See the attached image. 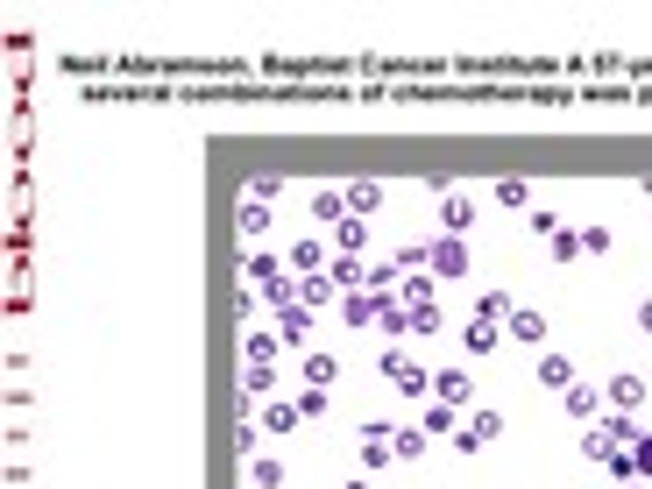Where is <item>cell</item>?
<instances>
[{"mask_svg":"<svg viewBox=\"0 0 652 489\" xmlns=\"http://www.w3.org/2000/svg\"><path fill=\"white\" fill-rule=\"evenodd\" d=\"M426 270H433L440 284L468 277V241H461V234H440V241H426Z\"/></svg>","mask_w":652,"mask_h":489,"instance_id":"1","label":"cell"},{"mask_svg":"<svg viewBox=\"0 0 652 489\" xmlns=\"http://www.w3.org/2000/svg\"><path fill=\"white\" fill-rule=\"evenodd\" d=\"M475 213H482V199H475V192H440V234H461V241H468Z\"/></svg>","mask_w":652,"mask_h":489,"instance_id":"2","label":"cell"},{"mask_svg":"<svg viewBox=\"0 0 652 489\" xmlns=\"http://www.w3.org/2000/svg\"><path fill=\"white\" fill-rule=\"evenodd\" d=\"M575 383H582V369H575V362H567L560 348H546V355H539V390H553V397H567V390H575Z\"/></svg>","mask_w":652,"mask_h":489,"instance_id":"3","label":"cell"},{"mask_svg":"<svg viewBox=\"0 0 652 489\" xmlns=\"http://www.w3.org/2000/svg\"><path fill=\"white\" fill-rule=\"evenodd\" d=\"M284 263H291V277H319L326 263H334V241H319V234H305V241H298V249H291Z\"/></svg>","mask_w":652,"mask_h":489,"instance_id":"4","label":"cell"},{"mask_svg":"<svg viewBox=\"0 0 652 489\" xmlns=\"http://www.w3.org/2000/svg\"><path fill=\"white\" fill-rule=\"evenodd\" d=\"M341 220H348V185H319V192H312V227L334 234Z\"/></svg>","mask_w":652,"mask_h":489,"instance_id":"5","label":"cell"},{"mask_svg":"<svg viewBox=\"0 0 652 489\" xmlns=\"http://www.w3.org/2000/svg\"><path fill=\"white\" fill-rule=\"evenodd\" d=\"M461 348H468V355H497V348H504V326H497V319H468V326H461Z\"/></svg>","mask_w":652,"mask_h":489,"instance_id":"6","label":"cell"},{"mask_svg":"<svg viewBox=\"0 0 652 489\" xmlns=\"http://www.w3.org/2000/svg\"><path fill=\"white\" fill-rule=\"evenodd\" d=\"M326 277H334L341 298H348V291H369V263H362V256H334V263H326Z\"/></svg>","mask_w":652,"mask_h":489,"instance_id":"7","label":"cell"},{"mask_svg":"<svg viewBox=\"0 0 652 489\" xmlns=\"http://www.w3.org/2000/svg\"><path fill=\"white\" fill-rule=\"evenodd\" d=\"M433 397H440V404H454V412H461V404L475 397V383H468V369H433Z\"/></svg>","mask_w":652,"mask_h":489,"instance_id":"8","label":"cell"},{"mask_svg":"<svg viewBox=\"0 0 652 489\" xmlns=\"http://www.w3.org/2000/svg\"><path fill=\"white\" fill-rule=\"evenodd\" d=\"M376 319H383V298H376V291H348V298H341V326H376Z\"/></svg>","mask_w":652,"mask_h":489,"instance_id":"9","label":"cell"},{"mask_svg":"<svg viewBox=\"0 0 652 489\" xmlns=\"http://www.w3.org/2000/svg\"><path fill=\"white\" fill-rule=\"evenodd\" d=\"M596 433H603L610 447H638V440H645V426H638L631 412H603V419H596Z\"/></svg>","mask_w":652,"mask_h":489,"instance_id":"10","label":"cell"},{"mask_svg":"<svg viewBox=\"0 0 652 489\" xmlns=\"http://www.w3.org/2000/svg\"><path fill=\"white\" fill-rule=\"evenodd\" d=\"M504 334H511V341H525V348H539V341H546V312H532V305H518V312L504 319Z\"/></svg>","mask_w":652,"mask_h":489,"instance_id":"11","label":"cell"},{"mask_svg":"<svg viewBox=\"0 0 652 489\" xmlns=\"http://www.w3.org/2000/svg\"><path fill=\"white\" fill-rule=\"evenodd\" d=\"M305 383H312V390H334V383H341V355L305 348Z\"/></svg>","mask_w":652,"mask_h":489,"instance_id":"12","label":"cell"},{"mask_svg":"<svg viewBox=\"0 0 652 489\" xmlns=\"http://www.w3.org/2000/svg\"><path fill=\"white\" fill-rule=\"evenodd\" d=\"M610 404H617V412H638V404H645V376H638V369H617V376H610Z\"/></svg>","mask_w":652,"mask_h":489,"instance_id":"13","label":"cell"},{"mask_svg":"<svg viewBox=\"0 0 652 489\" xmlns=\"http://www.w3.org/2000/svg\"><path fill=\"white\" fill-rule=\"evenodd\" d=\"M305 334H312V312H305V305H284V312H277V341H284V348H305Z\"/></svg>","mask_w":652,"mask_h":489,"instance_id":"14","label":"cell"},{"mask_svg":"<svg viewBox=\"0 0 652 489\" xmlns=\"http://www.w3.org/2000/svg\"><path fill=\"white\" fill-rule=\"evenodd\" d=\"M298 305H305V312H319V305H341L334 277H326V270H319V277H298Z\"/></svg>","mask_w":652,"mask_h":489,"instance_id":"15","label":"cell"},{"mask_svg":"<svg viewBox=\"0 0 652 489\" xmlns=\"http://www.w3.org/2000/svg\"><path fill=\"white\" fill-rule=\"evenodd\" d=\"M560 412H567V419H575V426H589V419H603V412H596V383H575V390H567V397H560Z\"/></svg>","mask_w":652,"mask_h":489,"instance_id":"16","label":"cell"},{"mask_svg":"<svg viewBox=\"0 0 652 489\" xmlns=\"http://www.w3.org/2000/svg\"><path fill=\"white\" fill-rule=\"evenodd\" d=\"M376 206H383V185H376V178H355V185H348V213H355V220H376Z\"/></svg>","mask_w":652,"mask_h":489,"instance_id":"17","label":"cell"},{"mask_svg":"<svg viewBox=\"0 0 652 489\" xmlns=\"http://www.w3.org/2000/svg\"><path fill=\"white\" fill-rule=\"evenodd\" d=\"M362 249H369V220H355V213H348V220L334 227V256H362Z\"/></svg>","mask_w":652,"mask_h":489,"instance_id":"18","label":"cell"},{"mask_svg":"<svg viewBox=\"0 0 652 489\" xmlns=\"http://www.w3.org/2000/svg\"><path fill=\"white\" fill-rule=\"evenodd\" d=\"M284 277V256H270V249H249V284L263 291V284H277Z\"/></svg>","mask_w":652,"mask_h":489,"instance_id":"19","label":"cell"},{"mask_svg":"<svg viewBox=\"0 0 652 489\" xmlns=\"http://www.w3.org/2000/svg\"><path fill=\"white\" fill-rule=\"evenodd\" d=\"M234 220H241V241H263V234H270V206H263V199H249Z\"/></svg>","mask_w":652,"mask_h":489,"instance_id":"20","label":"cell"},{"mask_svg":"<svg viewBox=\"0 0 652 489\" xmlns=\"http://www.w3.org/2000/svg\"><path fill=\"white\" fill-rule=\"evenodd\" d=\"M397 298H404V305H440V298H433V270H419V277H397Z\"/></svg>","mask_w":652,"mask_h":489,"instance_id":"21","label":"cell"},{"mask_svg":"<svg viewBox=\"0 0 652 489\" xmlns=\"http://www.w3.org/2000/svg\"><path fill=\"white\" fill-rule=\"evenodd\" d=\"M489 199H497V206H525V213H532V185H525V178H497V185H489Z\"/></svg>","mask_w":652,"mask_h":489,"instance_id":"22","label":"cell"},{"mask_svg":"<svg viewBox=\"0 0 652 489\" xmlns=\"http://www.w3.org/2000/svg\"><path fill=\"white\" fill-rule=\"evenodd\" d=\"M390 447H397V461H419V454H426V426H397Z\"/></svg>","mask_w":652,"mask_h":489,"instance_id":"23","label":"cell"},{"mask_svg":"<svg viewBox=\"0 0 652 489\" xmlns=\"http://www.w3.org/2000/svg\"><path fill=\"white\" fill-rule=\"evenodd\" d=\"M511 312H518L511 291H482V298H475V319H511Z\"/></svg>","mask_w":652,"mask_h":489,"instance_id":"24","label":"cell"},{"mask_svg":"<svg viewBox=\"0 0 652 489\" xmlns=\"http://www.w3.org/2000/svg\"><path fill=\"white\" fill-rule=\"evenodd\" d=\"M284 341H277V326H270V334H256V326H249V341H241V355H249V362H263L270 369V355H277Z\"/></svg>","mask_w":652,"mask_h":489,"instance_id":"25","label":"cell"},{"mask_svg":"<svg viewBox=\"0 0 652 489\" xmlns=\"http://www.w3.org/2000/svg\"><path fill=\"white\" fill-rule=\"evenodd\" d=\"M270 390H277V376H270L263 362H249V369H241V397H249V404H256V397H270Z\"/></svg>","mask_w":652,"mask_h":489,"instance_id":"26","label":"cell"},{"mask_svg":"<svg viewBox=\"0 0 652 489\" xmlns=\"http://www.w3.org/2000/svg\"><path fill=\"white\" fill-rule=\"evenodd\" d=\"M553 263H582V227H560L553 234Z\"/></svg>","mask_w":652,"mask_h":489,"instance_id":"27","label":"cell"},{"mask_svg":"<svg viewBox=\"0 0 652 489\" xmlns=\"http://www.w3.org/2000/svg\"><path fill=\"white\" fill-rule=\"evenodd\" d=\"M468 433H482V447H489V440H497V433H504V412H497V404H482V412L468 419Z\"/></svg>","mask_w":652,"mask_h":489,"instance_id":"28","label":"cell"},{"mask_svg":"<svg viewBox=\"0 0 652 489\" xmlns=\"http://www.w3.org/2000/svg\"><path fill=\"white\" fill-rule=\"evenodd\" d=\"M440 326H447V319H440V305H412V334H419V341H433Z\"/></svg>","mask_w":652,"mask_h":489,"instance_id":"29","label":"cell"},{"mask_svg":"<svg viewBox=\"0 0 652 489\" xmlns=\"http://www.w3.org/2000/svg\"><path fill=\"white\" fill-rule=\"evenodd\" d=\"M390 263H397L404 277H419V270H426V241H404V249H397Z\"/></svg>","mask_w":652,"mask_h":489,"instance_id":"30","label":"cell"},{"mask_svg":"<svg viewBox=\"0 0 652 489\" xmlns=\"http://www.w3.org/2000/svg\"><path fill=\"white\" fill-rule=\"evenodd\" d=\"M582 256H610V227H603V220L582 227Z\"/></svg>","mask_w":652,"mask_h":489,"instance_id":"31","label":"cell"},{"mask_svg":"<svg viewBox=\"0 0 652 489\" xmlns=\"http://www.w3.org/2000/svg\"><path fill=\"white\" fill-rule=\"evenodd\" d=\"M298 426V404H270V412H263V433H291Z\"/></svg>","mask_w":652,"mask_h":489,"instance_id":"32","label":"cell"},{"mask_svg":"<svg viewBox=\"0 0 652 489\" xmlns=\"http://www.w3.org/2000/svg\"><path fill=\"white\" fill-rule=\"evenodd\" d=\"M525 220H532V234H539V241H553V234H560V213H553V206H532Z\"/></svg>","mask_w":652,"mask_h":489,"instance_id":"33","label":"cell"},{"mask_svg":"<svg viewBox=\"0 0 652 489\" xmlns=\"http://www.w3.org/2000/svg\"><path fill=\"white\" fill-rule=\"evenodd\" d=\"M284 482V461L277 454H256V489H277Z\"/></svg>","mask_w":652,"mask_h":489,"instance_id":"34","label":"cell"},{"mask_svg":"<svg viewBox=\"0 0 652 489\" xmlns=\"http://www.w3.org/2000/svg\"><path fill=\"white\" fill-rule=\"evenodd\" d=\"M426 433H454V404H440V397L426 404Z\"/></svg>","mask_w":652,"mask_h":489,"instance_id":"35","label":"cell"},{"mask_svg":"<svg viewBox=\"0 0 652 489\" xmlns=\"http://www.w3.org/2000/svg\"><path fill=\"white\" fill-rule=\"evenodd\" d=\"M319 412H326V390H312V383H305V397H298V419H319Z\"/></svg>","mask_w":652,"mask_h":489,"instance_id":"36","label":"cell"},{"mask_svg":"<svg viewBox=\"0 0 652 489\" xmlns=\"http://www.w3.org/2000/svg\"><path fill=\"white\" fill-rule=\"evenodd\" d=\"M631 461H638V482H652V433H645V440L631 447Z\"/></svg>","mask_w":652,"mask_h":489,"instance_id":"37","label":"cell"},{"mask_svg":"<svg viewBox=\"0 0 652 489\" xmlns=\"http://www.w3.org/2000/svg\"><path fill=\"white\" fill-rule=\"evenodd\" d=\"M631 326H638V334H652V298H638V312H631Z\"/></svg>","mask_w":652,"mask_h":489,"instance_id":"38","label":"cell"},{"mask_svg":"<svg viewBox=\"0 0 652 489\" xmlns=\"http://www.w3.org/2000/svg\"><path fill=\"white\" fill-rule=\"evenodd\" d=\"M341 489H369V482H341Z\"/></svg>","mask_w":652,"mask_h":489,"instance_id":"39","label":"cell"},{"mask_svg":"<svg viewBox=\"0 0 652 489\" xmlns=\"http://www.w3.org/2000/svg\"><path fill=\"white\" fill-rule=\"evenodd\" d=\"M624 489H645V482H624Z\"/></svg>","mask_w":652,"mask_h":489,"instance_id":"40","label":"cell"}]
</instances>
